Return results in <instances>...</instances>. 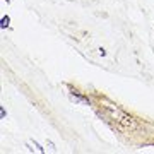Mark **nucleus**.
<instances>
[{
	"mask_svg": "<svg viewBox=\"0 0 154 154\" xmlns=\"http://www.w3.org/2000/svg\"><path fill=\"white\" fill-rule=\"evenodd\" d=\"M101 106L103 110L106 111V115L110 116L113 122H116L122 128H127V130H137V120L130 116L128 113H125L123 110H120L115 103H111L108 99H101Z\"/></svg>",
	"mask_w": 154,
	"mask_h": 154,
	"instance_id": "nucleus-1",
	"label": "nucleus"
},
{
	"mask_svg": "<svg viewBox=\"0 0 154 154\" xmlns=\"http://www.w3.org/2000/svg\"><path fill=\"white\" fill-rule=\"evenodd\" d=\"M9 22H11V19H9V17H4V19H2V28H7Z\"/></svg>",
	"mask_w": 154,
	"mask_h": 154,
	"instance_id": "nucleus-2",
	"label": "nucleus"
},
{
	"mask_svg": "<svg viewBox=\"0 0 154 154\" xmlns=\"http://www.w3.org/2000/svg\"><path fill=\"white\" fill-rule=\"evenodd\" d=\"M7 2H9V0H7Z\"/></svg>",
	"mask_w": 154,
	"mask_h": 154,
	"instance_id": "nucleus-3",
	"label": "nucleus"
}]
</instances>
